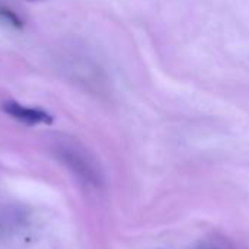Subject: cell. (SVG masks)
<instances>
[{
    "instance_id": "cell-3",
    "label": "cell",
    "mask_w": 249,
    "mask_h": 249,
    "mask_svg": "<svg viewBox=\"0 0 249 249\" xmlns=\"http://www.w3.org/2000/svg\"><path fill=\"white\" fill-rule=\"evenodd\" d=\"M28 1H36V0H28Z\"/></svg>"
},
{
    "instance_id": "cell-1",
    "label": "cell",
    "mask_w": 249,
    "mask_h": 249,
    "mask_svg": "<svg viewBox=\"0 0 249 249\" xmlns=\"http://www.w3.org/2000/svg\"><path fill=\"white\" fill-rule=\"evenodd\" d=\"M1 109L10 115L12 118L28 124V125H35V124H51L53 123V117L42 111V109H36V108H29V107H23L15 101H6L1 104Z\"/></svg>"
},
{
    "instance_id": "cell-2",
    "label": "cell",
    "mask_w": 249,
    "mask_h": 249,
    "mask_svg": "<svg viewBox=\"0 0 249 249\" xmlns=\"http://www.w3.org/2000/svg\"><path fill=\"white\" fill-rule=\"evenodd\" d=\"M0 19L9 25H13L16 28H20L22 26V20L7 7H4L3 4H0Z\"/></svg>"
}]
</instances>
